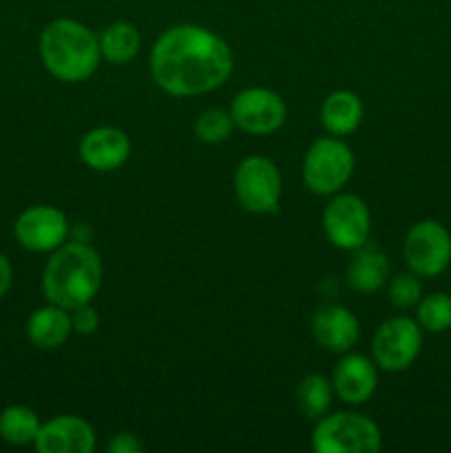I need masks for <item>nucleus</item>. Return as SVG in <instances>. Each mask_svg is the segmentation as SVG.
Here are the masks:
<instances>
[{"mask_svg":"<svg viewBox=\"0 0 451 453\" xmlns=\"http://www.w3.org/2000/svg\"><path fill=\"white\" fill-rule=\"evenodd\" d=\"M228 42L199 25H175L150 49V75L164 93L193 97L219 88L233 75Z\"/></svg>","mask_w":451,"mask_h":453,"instance_id":"f257e3e1","label":"nucleus"},{"mask_svg":"<svg viewBox=\"0 0 451 453\" xmlns=\"http://www.w3.org/2000/svg\"><path fill=\"white\" fill-rule=\"evenodd\" d=\"M102 277V259L88 243L65 242L44 265L42 292L49 303L73 310L96 299Z\"/></svg>","mask_w":451,"mask_h":453,"instance_id":"f03ea898","label":"nucleus"},{"mask_svg":"<svg viewBox=\"0 0 451 453\" xmlns=\"http://www.w3.org/2000/svg\"><path fill=\"white\" fill-rule=\"evenodd\" d=\"M40 58L49 73L60 82H84L102 60L100 38L73 18H56L40 34Z\"/></svg>","mask_w":451,"mask_h":453,"instance_id":"7ed1b4c3","label":"nucleus"},{"mask_svg":"<svg viewBox=\"0 0 451 453\" xmlns=\"http://www.w3.org/2000/svg\"><path fill=\"white\" fill-rule=\"evenodd\" d=\"M380 447L378 425L354 411L321 416L312 429V449L318 453H376Z\"/></svg>","mask_w":451,"mask_h":453,"instance_id":"20e7f679","label":"nucleus"},{"mask_svg":"<svg viewBox=\"0 0 451 453\" xmlns=\"http://www.w3.org/2000/svg\"><path fill=\"white\" fill-rule=\"evenodd\" d=\"M352 173V149L336 135L314 142L303 157V181L314 195L332 197L340 193Z\"/></svg>","mask_w":451,"mask_h":453,"instance_id":"39448f33","label":"nucleus"},{"mask_svg":"<svg viewBox=\"0 0 451 453\" xmlns=\"http://www.w3.org/2000/svg\"><path fill=\"white\" fill-rule=\"evenodd\" d=\"M234 195L243 211L270 215L281 202V173L277 164L261 155H250L234 171Z\"/></svg>","mask_w":451,"mask_h":453,"instance_id":"423d86ee","label":"nucleus"},{"mask_svg":"<svg viewBox=\"0 0 451 453\" xmlns=\"http://www.w3.org/2000/svg\"><path fill=\"white\" fill-rule=\"evenodd\" d=\"M423 349V327L416 319L392 317L380 323L371 339V357L385 372H405Z\"/></svg>","mask_w":451,"mask_h":453,"instance_id":"0eeeda50","label":"nucleus"},{"mask_svg":"<svg viewBox=\"0 0 451 453\" xmlns=\"http://www.w3.org/2000/svg\"><path fill=\"white\" fill-rule=\"evenodd\" d=\"M323 233L339 250H358L371 233V215L358 195L336 193L323 211Z\"/></svg>","mask_w":451,"mask_h":453,"instance_id":"6e6552de","label":"nucleus"},{"mask_svg":"<svg viewBox=\"0 0 451 453\" xmlns=\"http://www.w3.org/2000/svg\"><path fill=\"white\" fill-rule=\"evenodd\" d=\"M402 255L418 277H438L451 264V234L440 221L423 219L414 224L402 242Z\"/></svg>","mask_w":451,"mask_h":453,"instance_id":"1a4fd4ad","label":"nucleus"},{"mask_svg":"<svg viewBox=\"0 0 451 453\" xmlns=\"http://www.w3.org/2000/svg\"><path fill=\"white\" fill-rule=\"evenodd\" d=\"M234 127L250 135H272L287 118L286 102L272 88L250 87L239 91L230 104Z\"/></svg>","mask_w":451,"mask_h":453,"instance_id":"9d476101","label":"nucleus"},{"mask_svg":"<svg viewBox=\"0 0 451 453\" xmlns=\"http://www.w3.org/2000/svg\"><path fill=\"white\" fill-rule=\"evenodd\" d=\"M13 234L25 250L53 252L66 242L69 219L60 208L38 203L18 215L16 224H13Z\"/></svg>","mask_w":451,"mask_h":453,"instance_id":"9b49d317","label":"nucleus"},{"mask_svg":"<svg viewBox=\"0 0 451 453\" xmlns=\"http://www.w3.org/2000/svg\"><path fill=\"white\" fill-rule=\"evenodd\" d=\"M34 447L40 453H93L96 432L80 416H56L49 423L40 425Z\"/></svg>","mask_w":451,"mask_h":453,"instance_id":"f8f14e48","label":"nucleus"},{"mask_svg":"<svg viewBox=\"0 0 451 453\" xmlns=\"http://www.w3.org/2000/svg\"><path fill=\"white\" fill-rule=\"evenodd\" d=\"M378 385V372L376 363L363 354H349L336 363L332 374V388L334 394L348 405H363L370 401Z\"/></svg>","mask_w":451,"mask_h":453,"instance_id":"ddd939ff","label":"nucleus"},{"mask_svg":"<svg viewBox=\"0 0 451 453\" xmlns=\"http://www.w3.org/2000/svg\"><path fill=\"white\" fill-rule=\"evenodd\" d=\"M312 336L327 352L345 354L356 345L358 336H361V326L348 308L327 303L314 312Z\"/></svg>","mask_w":451,"mask_h":453,"instance_id":"4468645a","label":"nucleus"},{"mask_svg":"<svg viewBox=\"0 0 451 453\" xmlns=\"http://www.w3.org/2000/svg\"><path fill=\"white\" fill-rule=\"evenodd\" d=\"M80 159L88 168L100 173L115 171L122 166L131 155V140L124 131L113 127L91 128L87 135L80 140Z\"/></svg>","mask_w":451,"mask_h":453,"instance_id":"2eb2a0df","label":"nucleus"},{"mask_svg":"<svg viewBox=\"0 0 451 453\" xmlns=\"http://www.w3.org/2000/svg\"><path fill=\"white\" fill-rule=\"evenodd\" d=\"M73 332L71 312L60 305H44L38 308L27 321V339L38 349H56L65 343Z\"/></svg>","mask_w":451,"mask_h":453,"instance_id":"dca6fc26","label":"nucleus"},{"mask_svg":"<svg viewBox=\"0 0 451 453\" xmlns=\"http://www.w3.org/2000/svg\"><path fill=\"white\" fill-rule=\"evenodd\" d=\"M389 273H392V265H389L387 255L376 248L363 246L349 261L348 283L352 290L361 292V295H374L389 281Z\"/></svg>","mask_w":451,"mask_h":453,"instance_id":"f3484780","label":"nucleus"},{"mask_svg":"<svg viewBox=\"0 0 451 453\" xmlns=\"http://www.w3.org/2000/svg\"><path fill=\"white\" fill-rule=\"evenodd\" d=\"M363 100L354 91H334L321 106V122L330 135L343 137L356 131L363 122Z\"/></svg>","mask_w":451,"mask_h":453,"instance_id":"a211bd4d","label":"nucleus"},{"mask_svg":"<svg viewBox=\"0 0 451 453\" xmlns=\"http://www.w3.org/2000/svg\"><path fill=\"white\" fill-rule=\"evenodd\" d=\"M100 51L102 58L111 65H126L140 53L141 35L133 22L118 20L111 22L100 35Z\"/></svg>","mask_w":451,"mask_h":453,"instance_id":"6ab92c4d","label":"nucleus"},{"mask_svg":"<svg viewBox=\"0 0 451 453\" xmlns=\"http://www.w3.org/2000/svg\"><path fill=\"white\" fill-rule=\"evenodd\" d=\"M40 425L38 414L27 405H9L0 411V438L13 447L34 445Z\"/></svg>","mask_w":451,"mask_h":453,"instance_id":"aec40b11","label":"nucleus"},{"mask_svg":"<svg viewBox=\"0 0 451 453\" xmlns=\"http://www.w3.org/2000/svg\"><path fill=\"white\" fill-rule=\"evenodd\" d=\"M332 388L330 380L321 374H308L296 388V405L301 414L310 420H318L330 411L332 405Z\"/></svg>","mask_w":451,"mask_h":453,"instance_id":"412c9836","label":"nucleus"},{"mask_svg":"<svg viewBox=\"0 0 451 453\" xmlns=\"http://www.w3.org/2000/svg\"><path fill=\"white\" fill-rule=\"evenodd\" d=\"M416 321L429 334H442L451 330V296L445 292L423 296L416 305Z\"/></svg>","mask_w":451,"mask_h":453,"instance_id":"4be33fe9","label":"nucleus"},{"mask_svg":"<svg viewBox=\"0 0 451 453\" xmlns=\"http://www.w3.org/2000/svg\"><path fill=\"white\" fill-rule=\"evenodd\" d=\"M234 131V119L230 111L208 109L195 119V135L203 144H221Z\"/></svg>","mask_w":451,"mask_h":453,"instance_id":"5701e85b","label":"nucleus"},{"mask_svg":"<svg viewBox=\"0 0 451 453\" xmlns=\"http://www.w3.org/2000/svg\"><path fill=\"white\" fill-rule=\"evenodd\" d=\"M387 296L392 301L394 308L407 310L418 305V301L423 299V283H420L418 274L416 273H398L396 277L389 279L387 286Z\"/></svg>","mask_w":451,"mask_h":453,"instance_id":"b1692460","label":"nucleus"},{"mask_svg":"<svg viewBox=\"0 0 451 453\" xmlns=\"http://www.w3.org/2000/svg\"><path fill=\"white\" fill-rule=\"evenodd\" d=\"M71 312V326H73L75 334L88 336L100 327V314L91 303L78 305V308L69 310Z\"/></svg>","mask_w":451,"mask_h":453,"instance_id":"393cba45","label":"nucleus"},{"mask_svg":"<svg viewBox=\"0 0 451 453\" xmlns=\"http://www.w3.org/2000/svg\"><path fill=\"white\" fill-rule=\"evenodd\" d=\"M109 453H140L144 451V445L140 442V438L131 432H118L111 436L109 445H106Z\"/></svg>","mask_w":451,"mask_h":453,"instance_id":"a878e982","label":"nucleus"},{"mask_svg":"<svg viewBox=\"0 0 451 453\" xmlns=\"http://www.w3.org/2000/svg\"><path fill=\"white\" fill-rule=\"evenodd\" d=\"M11 281H13V268L11 264H9L7 257L0 252V301L7 296L9 288H11Z\"/></svg>","mask_w":451,"mask_h":453,"instance_id":"bb28decb","label":"nucleus"},{"mask_svg":"<svg viewBox=\"0 0 451 453\" xmlns=\"http://www.w3.org/2000/svg\"><path fill=\"white\" fill-rule=\"evenodd\" d=\"M449 296H451V292H449Z\"/></svg>","mask_w":451,"mask_h":453,"instance_id":"cd10ccee","label":"nucleus"}]
</instances>
